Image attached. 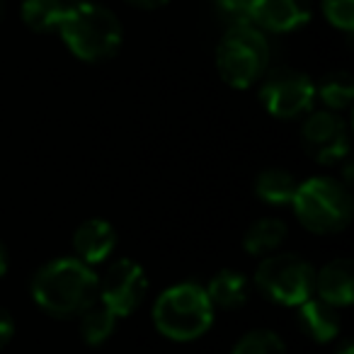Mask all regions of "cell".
<instances>
[{"mask_svg":"<svg viewBox=\"0 0 354 354\" xmlns=\"http://www.w3.org/2000/svg\"><path fill=\"white\" fill-rule=\"evenodd\" d=\"M296 189H299V177L291 175L284 167H267L257 175L255 180V192L262 202L272 204V207H284L291 204Z\"/></svg>","mask_w":354,"mask_h":354,"instance_id":"15","label":"cell"},{"mask_svg":"<svg viewBox=\"0 0 354 354\" xmlns=\"http://www.w3.org/2000/svg\"><path fill=\"white\" fill-rule=\"evenodd\" d=\"M127 3L133 8H141V10H158V8L167 6L170 0H127Z\"/></svg>","mask_w":354,"mask_h":354,"instance_id":"24","label":"cell"},{"mask_svg":"<svg viewBox=\"0 0 354 354\" xmlns=\"http://www.w3.org/2000/svg\"><path fill=\"white\" fill-rule=\"evenodd\" d=\"M313 15V3L310 0H250V12L248 20L262 32H286L301 30Z\"/></svg>","mask_w":354,"mask_h":354,"instance_id":"10","label":"cell"},{"mask_svg":"<svg viewBox=\"0 0 354 354\" xmlns=\"http://www.w3.org/2000/svg\"><path fill=\"white\" fill-rule=\"evenodd\" d=\"M270 41L252 22H236L226 30L216 46V68L223 83L248 90L270 71Z\"/></svg>","mask_w":354,"mask_h":354,"instance_id":"3","label":"cell"},{"mask_svg":"<svg viewBox=\"0 0 354 354\" xmlns=\"http://www.w3.org/2000/svg\"><path fill=\"white\" fill-rule=\"evenodd\" d=\"M231 354H286V344L274 330H250L236 342Z\"/></svg>","mask_w":354,"mask_h":354,"instance_id":"20","label":"cell"},{"mask_svg":"<svg viewBox=\"0 0 354 354\" xmlns=\"http://www.w3.org/2000/svg\"><path fill=\"white\" fill-rule=\"evenodd\" d=\"M153 323L158 333L175 342L202 337L214 323V306L207 289L197 281H183L165 289L153 304Z\"/></svg>","mask_w":354,"mask_h":354,"instance_id":"4","label":"cell"},{"mask_svg":"<svg viewBox=\"0 0 354 354\" xmlns=\"http://www.w3.org/2000/svg\"><path fill=\"white\" fill-rule=\"evenodd\" d=\"M117 248V231L104 218H88L73 233V250L75 257L85 265L95 267L100 262L109 260V255Z\"/></svg>","mask_w":354,"mask_h":354,"instance_id":"11","label":"cell"},{"mask_svg":"<svg viewBox=\"0 0 354 354\" xmlns=\"http://www.w3.org/2000/svg\"><path fill=\"white\" fill-rule=\"evenodd\" d=\"M204 289H207V296L214 308L223 310L241 308L250 296V284H248L245 274L238 270H221L218 274H214V279Z\"/></svg>","mask_w":354,"mask_h":354,"instance_id":"14","label":"cell"},{"mask_svg":"<svg viewBox=\"0 0 354 354\" xmlns=\"http://www.w3.org/2000/svg\"><path fill=\"white\" fill-rule=\"evenodd\" d=\"M8 267H10V252H8L6 243L0 241V277H6Z\"/></svg>","mask_w":354,"mask_h":354,"instance_id":"25","label":"cell"},{"mask_svg":"<svg viewBox=\"0 0 354 354\" xmlns=\"http://www.w3.org/2000/svg\"><path fill=\"white\" fill-rule=\"evenodd\" d=\"M315 95L323 100V104L333 112H342L354 100V80L347 71H335L328 73L320 85L315 88Z\"/></svg>","mask_w":354,"mask_h":354,"instance_id":"19","label":"cell"},{"mask_svg":"<svg viewBox=\"0 0 354 354\" xmlns=\"http://www.w3.org/2000/svg\"><path fill=\"white\" fill-rule=\"evenodd\" d=\"M313 291H318V299L335 308H344L354 301V267L352 260L337 257L328 265L320 267L313 279Z\"/></svg>","mask_w":354,"mask_h":354,"instance_id":"12","label":"cell"},{"mask_svg":"<svg viewBox=\"0 0 354 354\" xmlns=\"http://www.w3.org/2000/svg\"><path fill=\"white\" fill-rule=\"evenodd\" d=\"M80 318V335L90 347H97L104 344L117 330V315L112 313V308L102 304L100 299H95L93 304H88L83 310L78 313Z\"/></svg>","mask_w":354,"mask_h":354,"instance_id":"16","label":"cell"},{"mask_svg":"<svg viewBox=\"0 0 354 354\" xmlns=\"http://www.w3.org/2000/svg\"><path fill=\"white\" fill-rule=\"evenodd\" d=\"M146 291V270L138 262H133L131 257H122V260L112 262L107 267V272H104V277L100 279L97 299L107 308H112V313L117 318H127L143 304Z\"/></svg>","mask_w":354,"mask_h":354,"instance_id":"8","label":"cell"},{"mask_svg":"<svg viewBox=\"0 0 354 354\" xmlns=\"http://www.w3.org/2000/svg\"><path fill=\"white\" fill-rule=\"evenodd\" d=\"M299 323L301 330L315 342H333L339 335L337 308L313 296L299 306Z\"/></svg>","mask_w":354,"mask_h":354,"instance_id":"13","label":"cell"},{"mask_svg":"<svg viewBox=\"0 0 354 354\" xmlns=\"http://www.w3.org/2000/svg\"><path fill=\"white\" fill-rule=\"evenodd\" d=\"M325 20L342 32H352L354 27V0H320Z\"/></svg>","mask_w":354,"mask_h":354,"instance_id":"21","label":"cell"},{"mask_svg":"<svg viewBox=\"0 0 354 354\" xmlns=\"http://www.w3.org/2000/svg\"><path fill=\"white\" fill-rule=\"evenodd\" d=\"M56 32L66 41L71 54L90 64L112 59L124 41V27L119 17L109 8L90 0L68 6Z\"/></svg>","mask_w":354,"mask_h":354,"instance_id":"2","label":"cell"},{"mask_svg":"<svg viewBox=\"0 0 354 354\" xmlns=\"http://www.w3.org/2000/svg\"><path fill=\"white\" fill-rule=\"evenodd\" d=\"M301 146L313 160L323 162V165L342 160L349 151L347 122L333 109L308 112L304 127H301Z\"/></svg>","mask_w":354,"mask_h":354,"instance_id":"9","label":"cell"},{"mask_svg":"<svg viewBox=\"0 0 354 354\" xmlns=\"http://www.w3.org/2000/svg\"><path fill=\"white\" fill-rule=\"evenodd\" d=\"M209 3H212L214 10L226 17L231 25H236V22H250L248 20L250 0H209Z\"/></svg>","mask_w":354,"mask_h":354,"instance_id":"22","label":"cell"},{"mask_svg":"<svg viewBox=\"0 0 354 354\" xmlns=\"http://www.w3.org/2000/svg\"><path fill=\"white\" fill-rule=\"evenodd\" d=\"M260 100L272 117L296 119L313 109L315 83L296 68L267 71L262 78Z\"/></svg>","mask_w":354,"mask_h":354,"instance_id":"7","label":"cell"},{"mask_svg":"<svg viewBox=\"0 0 354 354\" xmlns=\"http://www.w3.org/2000/svg\"><path fill=\"white\" fill-rule=\"evenodd\" d=\"M12 335H15V323H12V315L8 313L3 306H0V349L10 342Z\"/></svg>","mask_w":354,"mask_h":354,"instance_id":"23","label":"cell"},{"mask_svg":"<svg viewBox=\"0 0 354 354\" xmlns=\"http://www.w3.org/2000/svg\"><path fill=\"white\" fill-rule=\"evenodd\" d=\"M315 270L299 255L277 252L267 255L255 270V284L272 304L299 308L313 296Z\"/></svg>","mask_w":354,"mask_h":354,"instance_id":"6","label":"cell"},{"mask_svg":"<svg viewBox=\"0 0 354 354\" xmlns=\"http://www.w3.org/2000/svg\"><path fill=\"white\" fill-rule=\"evenodd\" d=\"M286 223L281 218L265 216L255 221L243 236V248L250 255H272L286 241Z\"/></svg>","mask_w":354,"mask_h":354,"instance_id":"17","label":"cell"},{"mask_svg":"<svg viewBox=\"0 0 354 354\" xmlns=\"http://www.w3.org/2000/svg\"><path fill=\"white\" fill-rule=\"evenodd\" d=\"M66 3H68V6H73V3H85V0H66Z\"/></svg>","mask_w":354,"mask_h":354,"instance_id":"27","label":"cell"},{"mask_svg":"<svg viewBox=\"0 0 354 354\" xmlns=\"http://www.w3.org/2000/svg\"><path fill=\"white\" fill-rule=\"evenodd\" d=\"M291 207L301 226L318 236H333L352 221V194L335 177H310L299 183Z\"/></svg>","mask_w":354,"mask_h":354,"instance_id":"5","label":"cell"},{"mask_svg":"<svg viewBox=\"0 0 354 354\" xmlns=\"http://www.w3.org/2000/svg\"><path fill=\"white\" fill-rule=\"evenodd\" d=\"M335 354H354V347H352V342H342L337 349H335Z\"/></svg>","mask_w":354,"mask_h":354,"instance_id":"26","label":"cell"},{"mask_svg":"<svg viewBox=\"0 0 354 354\" xmlns=\"http://www.w3.org/2000/svg\"><path fill=\"white\" fill-rule=\"evenodd\" d=\"M97 274L78 257H59L46 262L32 277V299L41 310L56 318L78 315L97 299Z\"/></svg>","mask_w":354,"mask_h":354,"instance_id":"1","label":"cell"},{"mask_svg":"<svg viewBox=\"0 0 354 354\" xmlns=\"http://www.w3.org/2000/svg\"><path fill=\"white\" fill-rule=\"evenodd\" d=\"M66 10H68V3H66V0H25L20 15H22V22H25L32 32L49 35V32L59 30Z\"/></svg>","mask_w":354,"mask_h":354,"instance_id":"18","label":"cell"}]
</instances>
